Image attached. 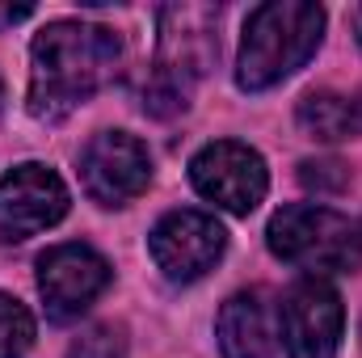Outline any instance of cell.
I'll list each match as a JSON object with an SVG mask.
<instances>
[{
    "label": "cell",
    "instance_id": "obj_1",
    "mask_svg": "<svg viewBox=\"0 0 362 358\" xmlns=\"http://www.w3.org/2000/svg\"><path fill=\"white\" fill-rule=\"evenodd\" d=\"M30 64V114L59 122L114 81L122 64V38L89 21H51L38 30Z\"/></svg>",
    "mask_w": 362,
    "mask_h": 358
},
{
    "label": "cell",
    "instance_id": "obj_2",
    "mask_svg": "<svg viewBox=\"0 0 362 358\" xmlns=\"http://www.w3.org/2000/svg\"><path fill=\"white\" fill-rule=\"evenodd\" d=\"M325 38V8L308 0H270L257 4L245 21L236 85L262 93L295 76Z\"/></svg>",
    "mask_w": 362,
    "mask_h": 358
},
{
    "label": "cell",
    "instance_id": "obj_3",
    "mask_svg": "<svg viewBox=\"0 0 362 358\" xmlns=\"http://www.w3.org/2000/svg\"><path fill=\"white\" fill-rule=\"evenodd\" d=\"M270 253L291 266L316 274H350L362 266V232L333 207L295 202L282 207L266 228Z\"/></svg>",
    "mask_w": 362,
    "mask_h": 358
},
{
    "label": "cell",
    "instance_id": "obj_4",
    "mask_svg": "<svg viewBox=\"0 0 362 358\" xmlns=\"http://www.w3.org/2000/svg\"><path fill=\"white\" fill-rule=\"evenodd\" d=\"M219 59V13L211 4H169L160 8V51L156 81L189 93Z\"/></svg>",
    "mask_w": 362,
    "mask_h": 358
},
{
    "label": "cell",
    "instance_id": "obj_5",
    "mask_svg": "<svg viewBox=\"0 0 362 358\" xmlns=\"http://www.w3.org/2000/svg\"><path fill=\"white\" fill-rule=\"evenodd\" d=\"M189 181L206 202H215L232 215L257 211V202L270 190V173H266L262 152H253L249 144H236V139L206 144L189 161Z\"/></svg>",
    "mask_w": 362,
    "mask_h": 358
},
{
    "label": "cell",
    "instance_id": "obj_6",
    "mask_svg": "<svg viewBox=\"0 0 362 358\" xmlns=\"http://www.w3.org/2000/svg\"><path fill=\"white\" fill-rule=\"evenodd\" d=\"M152 181L148 148L127 131H101L81 152V185L101 207H127Z\"/></svg>",
    "mask_w": 362,
    "mask_h": 358
},
{
    "label": "cell",
    "instance_id": "obj_7",
    "mask_svg": "<svg viewBox=\"0 0 362 358\" xmlns=\"http://www.w3.org/2000/svg\"><path fill=\"white\" fill-rule=\"evenodd\" d=\"M152 262L169 282H194L215 266L228 249V232L206 211H169L148 236Z\"/></svg>",
    "mask_w": 362,
    "mask_h": 358
},
{
    "label": "cell",
    "instance_id": "obj_8",
    "mask_svg": "<svg viewBox=\"0 0 362 358\" xmlns=\"http://www.w3.org/2000/svg\"><path fill=\"white\" fill-rule=\"evenodd\" d=\"M68 215V185L47 165H17L0 178V241H30Z\"/></svg>",
    "mask_w": 362,
    "mask_h": 358
},
{
    "label": "cell",
    "instance_id": "obj_9",
    "mask_svg": "<svg viewBox=\"0 0 362 358\" xmlns=\"http://www.w3.org/2000/svg\"><path fill=\"white\" fill-rule=\"evenodd\" d=\"M278 325H282L286 358H337L341 299L325 278H303L286 291Z\"/></svg>",
    "mask_w": 362,
    "mask_h": 358
},
{
    "label": "cell",
    "instance_id": "obj_10",
    "mask_svg": "<svg viewBox=\"0 0 362 358\" xmlns=\"http://www.w3.org/2000/svg\"><path fill=\"white\" fill-rule=\"evenodd\" d=\"M110 287V262L89 245H55L38 258V291L51 321H76Z\"/></svg>",
    "mask_w": 362,
    "mask_h": 358
},
{
    "label": "cell",
    "instance_id": "obj_11",
    "mask_svg": "<svg viewBox=\"0 0 362 358\" xmlns=\"http://www.w3.org/2000/svg\"><path fill=\"white\" fill-rule=\"evenodd\" d=\"M274 308L262 291H240L219 308L223 358H274Z\"/></svg>",
    "mask_w": 362,
    "mask_h": 358
},
{
    "label": "cell",
    "instance_id": "obj_12",
    "mask_svg": "<svg viewBox=\"0 0 362 358\" xmlns=\"http://www.w3.org/2000/svg\"><path fill=\"white\" fill-rule=\"evenodd\" d=\"M299 127L312 135V139H325V144H337V139H354L362 135V118L354 97H341V93H308L295 110Z\"/></svg>",
    "mask_w": 362,
    "mask_h": 358
},
{
    "label": "cell",
    "instance_id": "obj_13",
    "mask_svg": "<svg viewBox=\"0 0 362 358\" xmlns=\"http://www.w3.org/2000/svg\"><path fill=\"white\" fill-rule=\"evenodd\" d=\"M34 346V316L21 299L0 295V358H21Z\"/></svg>",
    "mask_w": 362,
    "mask_h": 358
},
{
    "label": "cell",
    "instance_id": "obj_14",
    "mask_svg": "<svg viewBox=\"0 0 362 358\" xmlns=\"http://www.w3.org/2000/svg\"><path fill=\"white\" fill-rule=\"evenodd\" d=\"M68 358H127V329L122 325H93L68 346Z\"/></svg>",
    "mask_w": 362,
    "mask_h": 358
},
{
    "label": "cell",
    "instance_id": "obj_15",
    "mask_svg": "<svg viewBox=\"0 0 362 358\" xmlns=\"http://www.w3.org/2000/svg\"><path fill=\"white\" fill-rule=\"evenodd\" d=\"M299 181L308 190H316V194H337V190L350 185V169L341 161H333V156H320V161H303L299 165Z\"/></svg>",
    "mask_w": 362,
    "mask_h": 358
},
{
    "label": "cell",
    "instance_id": "obj_16",
    "mask_svg": "<svg viewBox=\"0 0 362 358\" xmlns=\"http://www.w3.org/2000/svg\"><path fill=\"white\" fill-rule=\"evenodd\" d=\"M34 8L30 4H0V30H8V25H17V21H25Z\"/></svg>",
    "mask_w": 362,
    "mask_h": 358
},
{
    "label": "cell",
    "instance_id": "obj_17",
    "mask_svg": "<svg viewBox=\"0 0 362 358\" xmlns=\"http://www.w3.org/2000/svg\"><path fill=\"white\" fill-rule=\"evenodd\" d=\"M350 21H354V34H358V47H362V4L350 13Z\"/></svg>",
    "mask_w": 362,
    "mask_h": 358
},
{
    "label": "cell",
    "instance_id": "obj_18",
    "mask_svg": "<svg viewBox=\"0 0 362 358\" xmlns=\"http://www.w3.org/2000/svg\"><path fill=\"white\" fill-rule=\"evenodd\" d=\"M354 105H358V118H362V93H358V97H354Z\"/></svg>",
    "mask_w": 362,
    "mask_h": 358
},
{
    "label": "cell",
    "instance_id": "obj_19",
    "mask_svg": "<svg viewBox=\"0 0 362 358\" xmlns=\"http://www.w3.org/2000/svg\"><path fill=\"white\" fill-rule=\"evenodd\" d=\"M0 101H4V81H0Z\"/></svg>",
    "mask_w": 362,
    "mask_h": 358
},
{
    "label": "cell",
    "instance_id": "obj_20",
    "mask_svg": "<svg viewBox=\"0 0 362 358\" xmlns=\"http://www.w3.org/2000/svg\"><path fill=\"white\" fill-rule=\"evenodd\" d=\"M358 232H362V228H358Z\"/></svg>",
    "mask_w": 362,
    "mask_h": 358
}]
</instances>
